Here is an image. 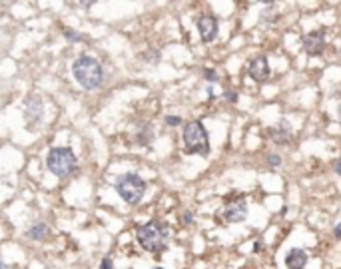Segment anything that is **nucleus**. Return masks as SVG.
Listing matches in <instances>:
<instances>
[{
	"mask_svg": "<svg viewBox=\"0 0 341 269\" xmlns=\"http://www.w3.org/2000/svg\"><path fill=\"white\" fill-rule=\"evenodd\" d=\"M72 74L84 90L100 88L104 84V78H106V72H104V66L100 64V60L90 56V54H82L74 60Z\"/></svg>",
	"mask_w": 341,
	"mask_h": 269,
	"instance_id": "nucleus-1",
	"label": "nucleus"
},
{
	"mask_svg": "<svg viewBox=\"0 0 341 269\" xmlns=\"http://www.w3.org/2000/svg\"><path fill=\"white\" fill-rule=\"evenodd\" d=\"M138 243L144 247L146 251L150 253H160L168 247V239H170V227L166 221L162 219H152L144 223L138 233H136Z\"/></svg>",
	"mask_w": 341,
	"mask_h": 269,
	"instance_id": "nucleus-2",
	"label": "nucleus"
},
{
	"mask_svg": "<svg viewBox=\"0 0 341 269\" xmlns=\"http://www.w3.org/2000/svg\"><path fill=\"white\" fill-rule=\"evenodd\" d=\"M184 148L188 154H200V156H208L209 152V136L206 126L200 120H194L184 126Z\"/></svg>",
	"mask_w": 341,
	"mask_h": 269,
	"instance_id": "nucleus-3",
	"label": "nucleus"
},
{
	"mask_svg": "<svg viewBox=\"0 0 341 269\" xmlns=\"http://www.w3.org/2000/svg\"><path fill=\"white\" fill-rule=\"evenodd\" d=\"M146 190H148V183L138 174H122L116 179V192L122 197V201H126L128 205L140 203L146 196Z\"/></svg>",
	"mask_w": 341,
	"mask_h": 269,
	"instance_id": "nucleus-4",
	"label": "nucleus"
},
{
	"mask_svg": "<svg viewBox=\"0 0 341 269\" xmlns=\"http://www.w3.org/2000/svg\"><path fill=\"white\" fill-rule=\"evenodd\" d=\"M46 165L56 178L62 179V178H68L70 174H74L78 160L70 148H52L46 154Z\"/></svg>",
	"mask_w": 341,
	"mask_h": 269,
	"instance_id": "nucleus-5",
	"label": "nucleus"
},
{
	"mask_svg": "<svg viewBox=\"0 0 341 269\" xmlns=\"http://www.w3.org/2000/svg\"><path fill=\"white\" fill-rule=\"evenodd\" d=\"M224 217L229 223H240V221H244L247 217V201L244 199V196H240V197H236V199H231V201L226 203Z\"/></svg>",
	"mask_w": 341,
	"mask_h": 269,
	"instance_id": "nucleus-6",
	"label": "nucleus"
},
{
	"mask_svg": "<svg viewBox=\"0 0 341 269\" xmlns=\"http://www.w3.org/2000/svg\"><path fill=\"white\" fill-rule=\"evenodd\" d=\"M196 26H198V34H200V38H202V42H211V40H216L218 28H220L216 16H211V14L200 16L198 22H196Z\"/></svg>",
	"mask_w": 341,
	"mask_h": 269,
	"instance_id": "nucleus-7",
	"label": "nucleus"
},
{
	"mask_svg": "<svg viewBox=\"0 0 341 269\" xmlns=\"http://www.w3.org/2000/svg\"><path fill=\"white\" fill-rule=\"evenodd\" d=\"M325 48V30H313L303 36V50L307 56H319Z\"/></svg>",
	"mask_w": 341,
	"mask_h": 269,
	"instance_id": "nucleus-8",
	"label": "nucleus"
},
{
	"mask_svg": "<svg viewBox=\"0 0 341 269\" xmlns=\"http://www.w3.org/2000/svg\"><path fill=\"white\" fill-rule=\"evenodd\" d=\"M247 74L255 80V82H267L269 80V74H271V68H269V62L265 56H258L249 62L247 66Z\"/></svg>",
	"mask_w": 341,
	"mask_h": 269,
	"instance_id": "nucleus-9",
	"label": "nucleus"
},
{
	"mask_svg": "<svg viewBox=\"0 0 341 269\" xmlns=\"http://www.w3.org/2000/svg\"><path fill=\"white\" fill-rule=\"evenodd\" d=\"M24 116H26V122L30 124V126H34V124H38L42 118H44V104H42L40 96H30L26 100Z\"/></svg>",
	"mask_w": 341,
	"mask_h": 269,
	"instance_id": "nucleus-10",
	"label": "nucleus"
},
{
	"mask_svg": "<svg viewBox=\"0 0 341 269\" xmlns=\"http://www.w3.org/2000/svg\"><path fill=\"white\" fill-rule=\"evenodd\" d=\"M269 138L271 142L275 143V146H287L289 140H291V128H289V122L287 120H282L278 126L271 128L269 132Z\"/></svg>",
	"mask_w": 341,
	"mask_h": 269,
	"instance_id": "nucleus-11",
	"label": "nucleus"
},
{
	"mask_svg": "<svg viewBox=\"0 0 341 269\" xmlns=\"http://www.w3.org/2000/svg\"><path fill=\"white\" fill-rule=\"evenodd\" d=\"M305 263H307V253L303 250H300V247H293V250H289V253L285 255L287 269H303Z\"/></svg>",
	"mask_w": 341,
	"mask_h": 269,
	"instance_id": "nucleus-12",
	"label": "nucleus"
},
{
	"mask_svg": "<svg viewBox=\"0 0 341 269\" xmlns=\"http://www.w3.org/2000/svg\"><path fill=\"white\" fill-rule=\"evenodd\" d=\"M154 138V128L150 126V124H142V126L138 128L136 132V142L140 143V146H146V143H150Z\"/></svg>",
	"mask_w": 341,
	"mask_h": 269,
	"instance_id": "nucleus-13",
	"label": "nucleus"
},
{
	"mask_svg": "<svg viewBox=\"0 0 341 269\" xmlns=\"http://www.w3.org/2000/svg\"><path fill=\"white\" fill-rule=\"evenodd\" d=\"M26 235H28L30 239H34V241H40V239H44V237L48 235V227H46V223L38 221V223H34L30 230L26 232Z\"/></svg>",
	"mask_w": 341,
	"mask_h": 269,
	"instance_id": "nucleus-14",
	"label": "nucleus"
},
{
	"mask_svg": "<svg viewBox=\"0 0 341 269\" xmlns=\"http://www.w3.org/2000/svg\"><path fill=\"white\" fill-rule=\"evenodd\" d=\"M204 76H206V80L209 82V84H218V82H220L218 72H216V70H211V68H206V70H204Z\"/></svg>",
	"mask_w": 341,
	"mask_h": 269,
	"instance_id": "nucleus-15",
	"label": "nucleus"
},
{
	"mask_svg": "<svg viewBox=\"0 0 341 269\" xmlns=\"http://www.w3.org/2000/svg\"><path fill=\"white\" fill-rule=\"evenodd\" d=\"M267 163H269V168H278V165H282V158L278 154H269L267 156Z\"/></svg>",
	"mask_w": 341,
	"mask_h": 269,
	"instance_id": "nucleus-16",
	"label": "nucleus"
},
{
	"mask_svg": "<svg viewBox=\"0 0 341 269\" xmlns=\"http://www.w3.org/2000/svg\"><path fill=\"white\" fill-rule=\"evenodd\" d=\"M166 124H168V126H180L182 118L180 116H166Z\"/></svg>",
	"mask_w": 341,
	"mask_h": 269,
	"instance_id": "nucleus-17",
	"label": "nucleus"
},
{
	"mask_svg": "<svg viewBox=\"0 0 341 269\" xmlns=\"http://www.w3.org/2000/svg\"><path fill=\"white\" fill-rule=\"evenodd\" d=\"M64 38L66 40H82V34H78L74 30H64Z\"/></svg>",
	"mask_w": 341,
	"mask_h": 269,
	"instance_id": "nucleus-18",
	"label": "nucleus"
},
{
	"mask_svg": "<svg viewBox=\"0 0 341 269\" xmlns=\"http://www.w3.org/2000/svg\"><path fill=\"white\" fill-rule=\"evenodd\" d=\"M224 98H226L227 102H231V104H236V102H238V94L233 92V90H227V92L224 94Z\"/></svg>",
	"mask_w": 341,
	"mask_h": 269,
	"instance_id": "nucleus-19",
	"label": "nucleus"
},
{
	"mask_svg": "<svg viewBox=\"0 0 341 269\" xmlns=\"http://www.w3.org/2000/svg\"><path fill=\"white\" fill-rule=\"evenodd\" d=\"M100 269H114V261L110 257H104L100 263Z\"/></svg>",
	"mask_w": 341,
	"mask_h": 269,
	"instance_id": "nucleus-20",
	"label": "nucleus"
},
{
	"mask_svg": "<svg viewBox=\"0 0 341 269\" xmlns=\"http://www.w3.org/2000/svg\"><path fill=\"white\" fill-rule=\"evenodd\" d=\"M333 170H335L337 176H341V158H337V160L333 161Z\"/></svg>",
	"mask_w": 341,
	"mask_h": 269,
	"instance_id": "nucleus-21",
	"label": "nucleus"
},
{
	"mask_svg": "<svg viewBox=\"0 0 341 269\" xmlns=\"http://www.w3.org/2000/svg\"><path fill=\"white\" fill-rule=\"evenodd\" d=\"M191 219H194V215H191V212H186V214L182 215V221H184V223H191Z\"/></svg>",
	"mask_w": 341,
	"mask_h": 269,
	"instance_id": "nucleus-22",
	"label": "nucleus"
},
{
	"mask_svg": "<svg viewBox=\"0 0 341 269\" xmlns=\"http://www.w3.org/2000/svg\"><path fill=\"white\" fill-rule=\"evenodd\" d=\"M333 233H335V237H339V239H341V223H339V225H335Z\"/></svg>",
	"mask_w": 341,
	"mask_h": 269,
	"instance_id": "nucleus-23",
	"label": "nucleus"
},
{
	"mask_svg": "<svg viewBox=\"0 0 341 269\" xmlns=\"http://www.w3.org/2000/svg\"><path fill=\"white\" fill-rule=\"evenodd\" d=\"M262 250V241H255V245H253V251H260Z\"/></svg>",
	"mask_w": 341,
	"mask_h": 269,
	"instance_id": "nucleus-24",
	"label": "nucleus"
},
{
	"mask_svg": "<svg viewBox=\"0 0 341 269\" xmlns=\"http://www.w3.org/2000/svg\"><path fill=\"white\" fill-rule=\"evenodd\" d=\"M208 98H209V100L216 98V94H214V90H211V88H208Z\"/></svg>",
	"mask_w": 341,
	"mask_h": 269,
	"instance_id": "nucleus-25",
	"label": "nucleus"
},
{
	"mask_svg": "<svg viewBox=\"0 0 341 269\" xmlns=\"http://www.w3.org/2000/svg\"><path fill=\"white\" fill-rule=\"evenodd\" d=\"M0 269H8V267H6V263H4V261H0Z\"/></svg>",
	"mask_w": 341,
	"mask_h": 269,
	"instance_id": "nucleus-26",
	"label": "nucleus"
},
{
	"mask_svg": "<svg viewBox=\"0 0 341 269\" xmlns=\"http://www.w3.org/2000/svg\"><path fill=\"white\" fill-rule=\"evenodd\" d=\"M339 120H341V104H339Z\"/></svg>",
	"mask_w": 341,
	"mask_h": 269,
	"instance_id": "nucleus-27",
	"label": "nucleus"
},
{
	"mask_svg": "<svg viewBox=\"0 0 341 269\" xmlns=\"http://www.w3.org/2000/svg\"><path fill=\"white\" fill-rule=\"evenodd\" d=\"M0 12H2V4H0Z\"/></svg>",
	"mask_w": 341,
	"mask_h": 269,
	"instance_id": "nucleus-28",
	"label": "nucleus"
},
{
	"mask_svg": "<svg viewBox=\"0 0 341 269\" xmlns=\"http://www.w3.org/2000/svg\"><path fill=\"white\" fill-rule=\"evenodd\" d=\"M154 269H164V267H154Z\"/></svg>",
	"mask_w": 341,
	"mask_h": 269,
	"instance_id": "nucleus-29",
	"label": "nucleus"
}]
</instances>
